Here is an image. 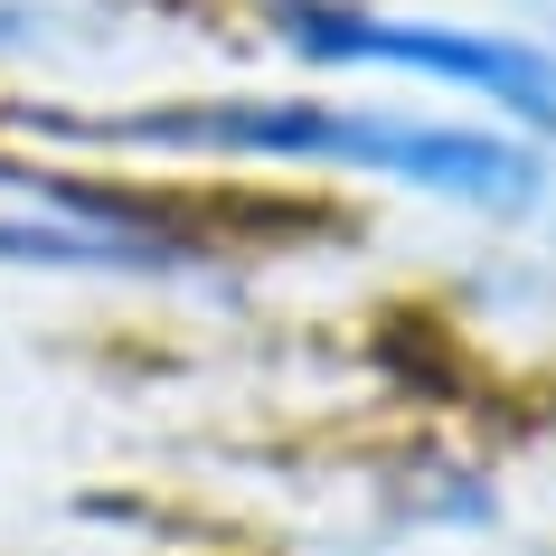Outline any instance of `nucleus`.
Instances as JSON below:
<instances>
[{"instance_id": "obj_1", "label": "nucleus", "mask_w": 556, "mask_h": 556, "mask_svg": "<svg viewBox=\"0 0 556 556\" xmlns=\"http://www.w3.org/2000/svg\"><path fill=\"white\" fill-rule=\"evenodd\" d=\"M86 142H142V151H217V161H293V170H358L396 179L453 207H528L538 151L481 123H425L378 104H312V94H217V104H161V114L66 123Z\"/></svg>"}, {"instance_id": "obj_2", "label": "nucleus", "mask_w": 556, "mask_h": 556, "mask_svg": "<svg viewBox=\"0 0 556 556\" xmlns=\"http://www.w3.org/2000/svg\"><path fill=\"white\" fill-rule=\"evenodd\" d=\"M274 38L302 66H387L425 86L481 94L528 132H556V58L528 38L491 29H443V20H378L368 0H274Z\"/></svg>"}, {"instance_id": "obj_3", "label": "nucleus", "mask_w": 556, "mask_h": 556, "mask_svg": "<svg viewBox=\"0 0 556 556\" xmlns=\"http://www.w3.org/2000/svg\"><path fill=\"white\" fill-rule=\"evenodd\" d=\"M20 29H29V20H20V10H0V48H10V38H20Z\"/></svg>"}]
</instances>
